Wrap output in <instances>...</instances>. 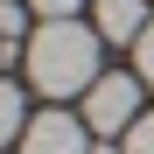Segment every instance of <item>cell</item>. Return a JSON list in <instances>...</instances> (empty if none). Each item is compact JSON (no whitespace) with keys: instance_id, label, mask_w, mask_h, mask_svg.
<instances>
[{"instance_id":"cell-1","label":"cell","mask_w":154,"mask_h":154,"mask_svg":"<svg viewBox=\"0 0 154 154\" xmlns=\"http://www.w3.org/2000/svg\"><path fill=\"white\" fill-rule=\"evenodd\" d=\"M98 49H105V35L84 28V21H42V28L28 35V84L49 91L63 105V98H84L98 77Z\"/></svg>"},{"instance_id":"cell-2","label":"cell","mask_w":154,"mask_h":154,"mask_svg":"<svg viewBox=\"0 0 154 154\" xmlns=\"http://www.w3.org/2000/svg\"><path fill=\"white\" fill-rule=\"evenodd\" d=\"M140 77H126V70H105V77H98V84L84 91V126H91V133H133V119H140Z\"/></svg>"},{"instance_id":"cell-3","label":"cell","mask_w":154,"mask_h":154,"mask_svg":"<svg viewBox=\"0 0 154 154\" xmlns=\"http://www.w3.org/2000/svg\"><path fill=\"white\" fill-rule=\"evenodd\" d=\"M21 154H91V126L84 112H35L28 133H21Z\"/></svg>"},{"instance_id":"cell-4","label":"cell","mask_w":154,"mask_h":154,"mask_svg":"<svg viewBox=\"0 0 154 154\" xmlns=\"http://www.w3.org/2000/svg\"><path fill=\"white\" fill-rule=\"evenodd\" d=\"M147 0H91V28L105 35V42H140L147 35Z\"/></svg>"},{"instance_id":"cell-5","label":"cell","mask_w":154,"mask_h":154,"mask_svg":"<svg viewBox=\"0 0 154 154\" xmlns=\"http://www.w3.org/2000/svg\"><path fill=\"white\" fill-rule=\"evenodd\" d=\"M28 98H21V84H0V147H7V140H21V133H28Z\"/></svg>"},{"instance_id":"cell-6","label":"cell","mask_w":154,"mask_h":154,"mask_svg":"<svg viewBox=\"0 0 154 154\" xmlns=\"http://www.w3.org/2000/svg\"><path fill=\"white\" fill-rule=\"evenodd\" d=\"M133 77H140V84L154 91V21H147V35L133 42Z\"/></svg>"},{"instance_id":"cell-7","label":"cell","mask_w":154,"mask_h":154,"mask_svg":"<svg viewBox=\"0 0 154 154\" xmlns=\"http://www.w3.org/2000/svg\"><path fill=\"white\" fill-rule=\"evenodd\" d=\"M28 28V0H0V42H14Z\"/></svg>"},{"instance_id":"cell-8","label":"cell","mask_w":154,"mask_h":154,"mask_svg":"<svg viewBox=\"0 0 154 154\" xmlns=\"http://www.w3.org/2000/svg\"><path fill=\"white\" fill-rule=\"evenodd\" d=\"M126 154H154V112L133 119V133H126Z\"/></svg>"},{"instance_id":"cell-9","label":"cell","mask_w":154,"mask_h":154,"mask_svg":"<svg viewBox=\"0 0 154 154\" xmlns=\"http://www.w3.org/2000/svg\"><path fill=\"white\" fill-rule=\"evenodd\" d=\"M28 7H35L42 21H77V7H84V0H28Z\"/></svg>"}]
</instances>
